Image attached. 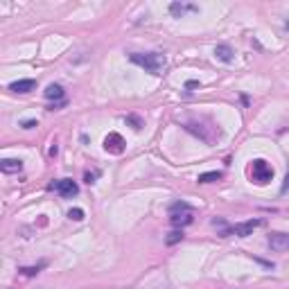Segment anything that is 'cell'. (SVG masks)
I'll use <instances>...</instances> for the list:
<instances>
[{
	"label": "cell",
	"instance_id": "6da1fadb",
	"mask_svg": "<svg viewBox=\"0 0 289 289\" xmlns=\"http://www.w3.org/2000/svg\"><path fill=\"white\" fill-rule=\"evenodd\" d=\"M129 59L134 61L136 66H140V68H144L147 72H151V75H161L163 70H165L167 66V59H165V54L161 52H134V54H129Z\"/></svg>",
	"mask_w": 289,
	"mask_h": 289
},
{
	"label": "cell",
	"instance_id": "7a4b0ae2",
	"mask_svg": "<svg viewBox=\"0 0 289 289\" xmlns=\"http://www.w3.org/2000/svg\"><path fill=\"white\" fill-rule=\"evenodd\" d=\"M251 179L257 183V185H267V183L273 179V167L269 165L267 161H262V158H255L253 165H251Z\"/></svg>",
	"mask_w": 289,
	"mask_h": 289
},
{
	"label": "cell",
	"instance_id": "3957f363",
	"mask_svg": "<svg viewBox=\"0 0 289 289\" xmlns=\"http://www.w3.org/2000/svg\"><path fill=\"white\" fill-rule=\"evenodd\" d=\"M50 187H52V190H57V192H59L61 197H66V199L77 197V192H79V185H77L72 179H61V181L52 183Z\"/></svg>",
	"mask_w": 289,
	"mask_h": 289
},
{
	"label": "cell",
	"instance_id": "277c9868",
	"mask_svg": "<svg viewBox=\"0 0 289 289\" xmlns=\"http://www.w3.org/2000/svg\"><path fill=\"white\" fill-rule=\"evenodd\" d=\"M124 138L120 134H115V131H113V134H108L107 138H104V149L108 151V154H122L124 151Z\"/></svg>",
	"mask_w": 289,
	"mask_h": 289
},
{
	"label": "cell",
	"instance_id": "5b68a950",
	"mask_svg": "<svg viewBox=\"0 0 289 289\" xmlns=\"http://www.w3.org/2000/svg\"><path fill=\"white\" fill-rule=\"evenodd\" d=\"M269 249L271 251H289V233H271L269 235Z\"/></svg>",
	"mask_w": 289,
	"mask_h": 289
},
{
	"label": "cell",
	"instance_id": "8992f818",
	"mask_svg": "<svg viewBox=\"0 0 289 289\" xmlns=\"http://www.w3.org/2000/svg\"><path fill=\"white\" fill-rule=\"evenodd\" d=\"M257 226H262V219H251V221H244V224H237V226L230 228V233L237 235V237H249Z\"/></svg>",
	"mask_w": 289,
	"mask_h": 289
},
{
	"label": "cell",
	"instance_id": "52a82bcc",
	"mask_svg": "<svg viewBox=\"0 0 289 289\" xmlns=\"http://www.w3.org/2000/svg\"><path fill=\"white\" fill-rule=\"evenodd\" d=\"M170 221H172V226H177V228H181V230H183V226L192 224V210H183V213H174V215L170 217Z\"/></svg>",
	"mask_w": 289,
	"mask_h": 289
},
{
	"label": "cell",
	"instance_id": "ba28073f",
	"mask_svg": "<svg viewBox=\"0 0 289 289\" xmlns=\"http://www.w3.org/2000/svg\"><path fill=\"white\" fill-rule=\"evenodd\" d=\"M170 11H172V16L181 18V16H185L187 11H199V7L197 5H187V2H172Z\"/></svg>",
	"mask_w": 289,
	"mask_h": 289
},
{
	"label": "cell",
	"instance_id": "9c48e42d",
	"mask_svg": "<svg viewBox=\"0 0 289 289\" xmlns=\"http://www.w3.org/2000/svg\"><path fill=\"white\" fill-rule=\"evenodd\" d=\"M34 88H36V81L34 79H18L9 86L11 93H30V91H34Z\"/></svg>",
	"mask_w": 289,
	"mask_h": 289
},
{
	"label": "cell",
	"instance_id": "30bf717a",
	"mask_svg": "<svg viewBox=\"0 0 289 289\" xmlns=\"http://www.w3.org/2000/svg\"><path fill=\"white\" fill-rule=\"evenodd\" d=\"M0 170L5 172V174H14V172H21L23 170V163L16 161V158H5V161L0 163Z\"/></svg>",
	"mask_w": 289,
	"mask_h": 289
},
{
	"label": "cell",
	"instance_id": "8fae6325",
	"mask_svg": "<svg viewBox=\"0 0 289 289\" xmlns=\"http://www.w3.org/2000/svg\"><path fill=\"white\" fill-rule=\"evenodd\" d=\"M45 97H48V100H64V88H61L59 84H50L48 88H45Z\"/></svg>",
	"mask_w": 289,
	"mask_h": 289
},
{
	"label": "cell",
	"instance_id": "7c38bea8",
	"mask_svg": "<svg viewBox=\"0 0 289 289\" xmlns=\"http://www.w3.org/2000/svg\"><path fill=\"white\" fill-rule=\"evenodd\" d=\"M215 54H217V59L226 61V64L233 61V50H230L228 45H217V48H215Z\"/></svg>",
	"mask_w": 289,
	"mask_h": 289
},
{
	"label": "cell",
	"instance_id": "4fadbf2b",
	"mask_svg": "<svg viewBox=\"0 0 289 289\" xmlns=\"http://www.w3.org/2000/svg\"><path fill=\"white\" fill-rule=\"evenodd\" d=\"M221 179V172H206V174H199V183H215Z\"/></svg>",
	"mask_w": 289,
	"mask_h": 289
},
{
	"label": "cell",
	"instance_id": "5bb4252c",
	"mask_svg": "<svg viewBox=\"0 0 289 289\" xmlns=\"http://www.w3.org/2000/svg\"><path fill=\"white\" fill-rule=\"evenodd\" d=\"M183 240V230H172V233H170V235H167L165 237V244H167V247H172V244H177V242H181Z\"/></svg>",
	"mask_w": 289,
	"mask_h": 289
},
{
	"label": "cell",
	"instance_id": "9a60e30c",
	"mask_svg": "<svg viewBox=\"0 0 289 289\" xmlns=\"http://www.w3.org/2000/svg\"><path fill=\"white\" fill-rule=\"evenodd\" d=\"M183 210H192V208H190V206H187L185 201H177V204H172L170 213L174 215V213H183Z\"/></svg>",
	"mask_w": 289,
	"mask_h": 289
},
{
	"label": "cell",
	"instance_id": "2e32d148",
	"mask_svg": "<svg viewBox=\"0 0 289 289\" xmlns=\"http://www.w3.org/2000/svg\"><path fill=\"white\" fill-rule=\"evenodd\" d=\"M68 217H70V219H75V221H81V219H84V210H81V208H72L68 213Z\"/></svg>",
	"mask_w": 289,
	"mask_h": 289
},
{
	"label": "cell",
	"instance_id": "e0dca14e",
	"mask_svg": "<svg viewBox=\"0 0 289 289\" xmlns=\"http://www.w3.org/2000/svg\"><path fill=\"white\" fill-rule=\"evenodd\" d=\"M86 183H93V181H95V179H97V172H93V174H91V172H86Z\"/></svg>",
	"mask_w": 289,
	"mask_h": 289
},
{
	"label": "cell",
	"instance_id": "ac0fdd59",
	"mask_svg": "<svg viewBox=\"0 0 289 289\" xmlns=\"http://www.w3.org/2000/svg\"><path fill=\"white\" fill-rule=\"evenodd\" d=\"M287 190H289V174H287V177H285V183H283V187H280V192H287Z\"/></svg>",
	"mask_w": 289,
	"mask_h": 289
},
{
	"label": "cell",
	"instance_id": "d6986e66",
	"mask_svg": "<svg viewBox=\"0 0 289 289\" xmlns=\"http://www.w3.org/2000/svg\"><path fill=\"white\" fill-rule=\"evenodd\" d=\"M23 127H25V129H34V127H36V122H34V120H27Z\"/></svg>",
	"mask_w": 289,
	"mask_h": 289
},
{
	"label": "cell",
	"instance_id": "ffe728a7",
	"mask_svg": "<svg viewBox=\"0 0 289 289\" xmlns=\"http://www.w3.org/2000/svg\"><path fill=\"white\" fill-rule=\"evenodd\" d=\"M287 30H289V21H287Z\"/></svg>",
	"mask_w": 289,
	"mask_h": 289
}]
</instances>
